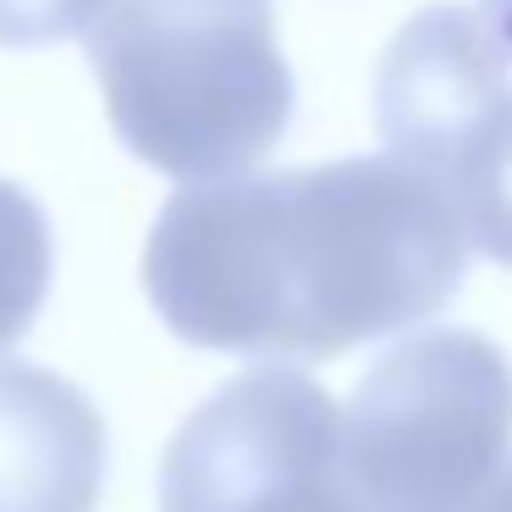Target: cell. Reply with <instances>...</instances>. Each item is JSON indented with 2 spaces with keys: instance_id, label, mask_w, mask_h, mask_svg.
<instances>
[{
  "instance_id": "cell-1",
  "label": "cell",
  "mask_w": 512,
  "mask_h": 512,
  "mask_svg": "<svg viewBox=\"0 0 512 512\" xmlns=\"http://www.w3.org/2000/svg\"><path fill=\"white\" fill-rule=\"evenodd\" d=\"M468 232L397 155L182 182L144 243V292L188 347L325 364L457 298Z\"/></svg>"
},
{
  "instance_id": "cell-2",
  "label": "cell",
  "mask_w": 512,
  "mask_h": 512,
  "mask_svg": "<svg viewBox=\"0 0 512 512\" xmlns=\"http://www.w3.org/2000/svg\"><path fill=\"white\" fill-rule=\"evenodd\" d=\"M83 39L122 149L177 182L237 177L292 127L270 0H111Z\"/></svg>"
},
{
  "instance_id": "cell-3",
  "label": "cell",
  "mask_w": 512,
  "mask_h": 512,
  "mask_svg": "<svg viewBox=\"0 0 512 512\" xmlns=\"http://www.w3.org/2000/svg\"><path fill=\"white\" fill-rule=\"evenodd\" d=\"M342 435L375 512L457 507L512 463L507 353L463 325L402 336L353 386Z\"/></svg>"
},
{
  "instance_id": "cell-4",
  "label": "cell",
  "mask_w": 512,
  "mask_h": 512,
  "mask_svg": "<svg viewBox=\"0 0 512 512\" xmlns=\"http://www.w3.org/2000/svg\"><path fill=\"white\" fill-rule=\"evenodd\" d=\"M160 512H375L347 468L342 408L298 369H248L182 419Z\"/></svg>"
},
{
  "instance_id": "cell-5",
  "label": "cell",
  "mask_w": 512,
  "mask_h": 512,
  "mask_svg": "<svg viewBox=\"0 0 512 512\" xmlns=\"http://www.w3.org/2000/svg\"><path fill=\"white\" fill-rule=\"evenodd\" d=\"M105 419L72 380L0 364V512H94Z\"/></svg>"
},
{
  "instance_id": "cell-6",
  "label": "cell",
  "mask_w": 512,
  "mask_h": 512,
  "mask_svg": "<svg viewBox=\"0 0 512 512\" xmlns=\"http://www.w3.org/2000/svg\"><path fill=\"white\" fill-rule=\"evenodd\" d=\"M413 171L452 199L468 243L512 270V72H501Z\"/></svg>"
},
{
  "instance_id": "cell-7",
  "label": "cell",
  "mask_w": 512,
  "mask_h": 512,
  "mask_svg": "<svg viewBox=\"0 0 512 512\" xmlns=\"http://www.w3.org/2000/svg\"><path fill=\"white\" fill-rule=\"evenodd\" d=\"M56 270L50 221L28 188L0 177V353L39 320Z\"/></svg>"
},
{
  "instance_id": "cell-8",
  "label": "cell",
  "mask_w": 512,
  "mask_h": 512,
  "mask_svg": "<svg viewBox=\"0 0 512 512\" xmlns=\"http://www.w3.org/2000/svg\"><path fill=\"white\" fill-rule=\"evenodd\" d=\"M111 0H0V50H39L89 34Z\"/></svg>"
},
{
  "instance_id": "cell-9",
  "label": "cell",
  "mask_w": 512,
  "mask_h": 512,
  "mask_svg": "<svg viewBox=\"0 0 512 512\" xmlns=\"http://www.w3.org/2000/svg\"><path fill=\"white\" fill-rule=\"evenodd\" d=\"M446 512H512V463L501 468L496 479H490L479 496H468V501H457V507H446Z\"/></svg>"
},
{
  "instance_id": "cell-10",
  "label": "cell",
  "mask_w": 512,
  "mask_h": 512,
  "mask_svg": "<svg viewBox=\"0 0 512 512\" xmlns=\"http://www.w3.org/2000/svg\"><path fill=\"white\" fill-rule=\"evenodd\" d=\"M479 17H485V28L496 34V45L512 56V0H479Z\"/></svg>"
}]
</instances>
